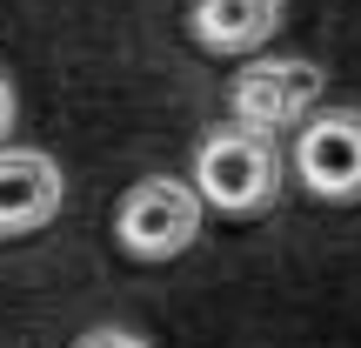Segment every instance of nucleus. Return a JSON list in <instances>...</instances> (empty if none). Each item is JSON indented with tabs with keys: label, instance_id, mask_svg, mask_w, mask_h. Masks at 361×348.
Segmentation results:
<instances>
[{
	"label": "nucleus",
	"instance_id": "1",
	"mask_svg": "<svg viewBox=\"0 0 361 348\" xmlns=\"http://www.w3.org/2000/svg\"><path fill=\"white\" fill-rule=\"evenodd\" d=\"M281 148H274V134H255V128H234V121H221V128H207L201 141H194V194L207 201V215H268L274 194H281Z\"/></svg>",
	"mask_w": 361,
	"mask_h": 348
},
{
	"label": "nucleus",
	"instance_id": "2",
	"mask_svg": "<svg viewBox=\"0 0 361 348\" xmlns=\"http://www.w3.org/2000/svg\"><path fill=\"white\" fill-rule=\"evenodd\" d=\"M201 228H207V201L194 194V181H180V174L134 181V188L121 194V208H114V241H121V255H134V261L188 255V248L201 241Z\"/></svg>",
	"mask_w": 361,
	"mask_h": 348
},
{
	"label": "nucleus",
	"instance_id": "3",
	"mask_svg": "<svg viewBox=\"0 0 361 348\" xmlns=\"http://www.w3.org/2000/svg\"><path fill=\"white\" fill-rule=\"evenodd\" d=\"M322 94H328V74L314 61H301V54L247 61L228 80V121L234 128H255V134H281V128H301L322 107Z\"/></svg>",
	"mask_w": 361,
	"mask_h": 348
},
{
	"label": "nucleus",
	"instance_id": "4",
	"mask_svg": "<svg viewBox=\"0 0 361 348\" xmlns=\"http://www.w3.org/2000/svg\"><path fill=\"white\" fill-rule=\"evenodd\" d=\"M295 181L314 201H361V107H328L308 114L288 155Z\"/></svg>",
	"mask_w": 361,
	"mask_h": 348
},
{
	"label": "nucleus",
	"instance_id": "5",
	"mask_svg": "<svg viewBox=\"0 0 361 348\" xmlns=\"http://www.w3.org/2000/svg\"><path fill=\"white\" fill-rule=\"evenodd\" d=\"M67 201V174L47 148H0V241L40 234Z\"/></svg>",
	"mask_w": 361,
	"mask_h": 348
},
{
	"label": "nucleus",
	"instance_id": "6",
	"mask_svg": "<svg viewBox=\"0 0 361 348\" xmlns=\"http://www.w3.org/2000/svg\"><path fill=\"white\" fill-rule=\"evenodd\" d=\"M281 34V0H188V40L214 61H247Z\"/></svg>",
	"mask_w": 361,
	"mask_h": 348
},
{
	"label": "nucleus",
	"instance_id": "7",
	"mask_svg": "<svg viewBox=\"0 0 361 348\" xmlns=\"http://www.w3.org/2000/svg\"><path fill=\"white\" fill-rule=\"evenodd\" d=\"M74 348H154L147 335H134V328H87Z\"/></svg>",
	"mask_w": 361,
	"mask_h": 348
},
{
	"label": "nucleus",
	"instance_id": "8",
	"mask_svg": "<svg viewBox=\"0 0 361 348\" xmlns=\"http://www.w3.org/2000/svg\"><path fill=\"white\" fill-rule=\"evenodd\" d=\"M7 128H13V88H7V74H0V148H7Z\"/></svg>",
	"mask_w": 361,
	"mask_h": 348
}]
</instances>
